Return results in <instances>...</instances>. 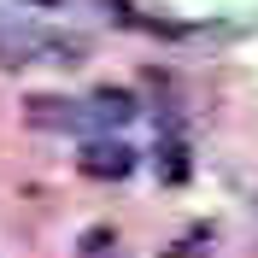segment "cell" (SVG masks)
Returning <instances> with one entry per match:
<instances>
[{
	"instance_id": "2",
	"label": "cell",
	"mask_w": 258,
	"mask_h": 258,
	"mask_svg": "<svg viewBox=\"0 0 258 258\" xmlns=\"http://www.w3.org/2000/svg\"><path fill=\"white\" fill-rule=\"evenodd\" d=\"M129 164H135V153H129V147L123 141H94V147H88V153H82V170H88V176H100V182H106V176H129Z\"/></svg>"
},
{
	"instance_id": "1",
	"label": "cell",
	"mask_w": 258,
	"mask_h": 258,
	"mask_svg": "<svg viewBox=\"0 0 258 258\" xmlns=\"http://www.w3.org/2000/svg\"><path fill=\"white\" fill-rule=\"evenodd\" d=\"M82 64L88 59V41L82 35H47L35 30V24H0V64L6 71H18V64Z\"/></svg>"
},
{
	"instance_id": "3",
	"label": "cell",
	"mask_w": 258,
	"mask_h": 258,
	"mask_svg": "<svg viewBox=\"0 0 258 258\" xmlns=\"http://www.w3.org/2000/svg\"><path fill=\"white\" fill-rule=\"evenodd\" d=\"M159 176L164 182H188V141H182L176 129H170L164 147H159Z\"/></svg>"
}]
</instances>
